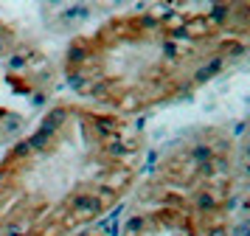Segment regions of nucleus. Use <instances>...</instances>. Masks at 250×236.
Wrapping results in <instances>:
<instances>
[{
    "label": "nucleus",
    "mask_w": 250,
    "mask_h": 236,
    "mask_svg": "<svg viewBox=\"0 0 250 236\" xmlns=\"http://www.w3.org/2000/svg\"><path fill=\"white\" fill-rule=\"evenodd\" d=\"M70 219L76 222V219H93V216H99L104 211V202L96 197V194H87V191H82V194H73L70 197Z\"/></svg>",
    "instance_id": "1"
},
{
    "label": "nucleus",
    "mask_w": 250,
    "mask_h": 236,
    "mask_svg": "<svg viewBox=\"0 0 250 236\" xmlns=\"http://www.w3.org/2000/svg\"><path fill=\"white\" fill-rule=\"evenodd\" d=\"M132 183V172L129 169H124V166H110V172L104 174V189H110V191H118L121 189H126Z\"/></svg>",
    "instance_id": "2"
},
{
    "label": "nucleus",
    "mask_w": 250,
    "mask_h": 236,
    "mask_svg": "<svg viewBox=\"0 0 250 236\" xmlns=\"http://www.w3.org/2000/svg\"><path fill=\"white\" fill-rule=\"evenodd\" d=\"M183 34H186V40H200V37H208V34H211V22L205 20V14H194V17H186Z\"/></svg>",
    "instance_id": "3"
},
{
    "label": "nucleus",
    "mask_w": 250,
    "mask_h": 236,
    "mask_svg": "<svg viewBox=\"0 0 250 236\" xmlns=\"http://www.w3.org/2000/svg\"><path fill=\"white\" fill-rule=\"evenodd\" d=\"M68 115H70V112H68V107H54V110H48V115L42 118V124H40V129H42L45 135H51V138H54V132L65 127V121H68Z\"/></svg>",
    "instance_id": "4"
},
{
    "label": "nucleus",
    "mask_w": 250,
    "mask_h": 236,
    "mask_svg": "<svg viewBox=\"0 0 250 236\" xmlns=\"http://www.w3.org/2000/svg\"><path fill=\"white\" fill-rule=\"evenodd\" d=\"M93 129H96V135H102L104 141H107V138H115L118 135L121 124H118L115 115H96L93 118Z\"/></svg>",
    "instance_id": "5"
},
{
    "label": "nucleus",
    "mask_w": 250,
    "mask_h": 236,
    "mask_svg": "<svg viewBox=\"0 0 250 236\" xmlns=\"http://www.w3.org/2000/svg\"><path fill=\"white\" fill-rule=\"evenodd\" d=\"M222 67H225V59H222V56H211L208 62H203V65L197 67L194 82H200V85H203V82H208V79H214L216 73L222 70Z\"/></svg>",
    "instance_id": "6"
},
{
    "label": "nucleus",
    "mask_w": 250,
    "mask_h": 236,
    "mask_svg": "<svg viewBox=\"0 0 250 236\" xmlns=\"http://www.w3.org/2000/svg\"><path fill=\"white\" fill-rule=\"evenodd\" d=\"M188 157H191V166L203 172V169L208 166V163H211V157H214V149H211L208 144H197V146H191Z\"/></svg>",
    "instance_id": "7"
},
{
    "label": "nucleus",
    "mask_w": 250,
    "mask_h": 236,
    "mask_svg": "<svg viewBox=\"0 0 250 236\" xmlns=\"http://www.w3.org/2000/svg\"><path fill=\"white\" fill-rule=\"evenodd\" d=\"M84 62H90V51H87V43L84 40H76V43L68 48V65L79 67Z\"/></svg>",
    "instance_id": "8"
},
{
    "label": "nucleus",
    "mask_w": 250,
    "mask_h": 236,
    "mask_svg": "<svg viewBox=\"0 0 250 236\" xmlns=\"http://www.w3.org/2000/svg\"><path fill=\"white\" fill-rule=\"evenodd\" d=\"M132 149H135V146L126 144V141H121V138H107V141H104V152H107V157H113V160L129 155Z\"/></svg>",
    "instance_id": "9"
},
{
    "label": "nucleus",
    "mask_w": 250,
    "mask_h": 236,
    "mask_svg": "<svg viewBox=\"0 0 250 236\" xmlns=\"http://www.w3.org/2000/svg\"><path fill=\"white\" fill-rule=\"evenodd\" d=\"M194 208L200 214H214L216 208H219V200H216L211 191H197V194H194Z\"/></svg>",
    "instance_id": "10"
},
{
    "label": "nucleus",
    "mask_w": 250,
    "mask_h": 236,
    "mask_svg": "<svg viewBox=\"0 0 250 236\" xmlns=\"http://www.w3.org/2000/svg\"><path fill=\"white\" fill-rule=\"evenodd\" d=\"M230 6H225V3H214L211 9H208V14H205V20L211 22V25H222V22H228V17H230Z\"/></svg>",
    "instance_id": "11"
},
{
    "label": "nucleus",
    "mask_w": 250,
    "mask_h": 236,
    "mask_svg": "<svg viewBox=\"0 0 250 236\" xmlns=\"http://www.w3.org/2000/svg\"><path fill=\"white\" fill-rule=\"evenodd\" d=\"M31 231L28 219H9V222L0 228V236H25Z\"/></svg>",
    "instance_id": "12"
},
{
    "label": "nucleus",
    "mask_w": 250,
    "mask_h": 236,
    "mask_svg": "<svg viewBox=\"0 0 250 236\" xmlns=\"http://www.w3.org/2000/svg\"><path fill=\"white\" fill-rule=\"evenodd\" d=\"M28 141V146H31V152H45L48 149V144H51V135H45L42 129H37L31 138H25Z\"/></svg>",
    "instance_id": "13"
},
{
    "label": "nucleus",
    "mask_w": 250,
    "mask_h": 236,
    "mask_svg": "<svg viewBox=\"0 0 250 236\" xmlns=\"http://www.w3.org/2000/svg\"><path fill=\"white\" fill-rule=\"evenodd\" d=\"M245 54V43H236V40H225V43L219 45V56L225 59V56H242Z\"/></svg>",
    "instance_id": "14"
},
{
    "label": "nucleus",
    "mask_w": 250,
    "mask_h": 236,
    "mask_svg": "<svg viewBox=\"0 0 250 236\" xmlns=\"http://www.w3.org/2000/svg\"><path fill=\"white\" fill-rule=\"evenodd\" d=\"M9 67H12L14 73L25 70V67H28V54H12V59H9Z\"/></svg>",
    "instance_id": "15"
},
{
    "label": "nucleus",
    "mask_w": 250,
    "mask_h": 236,
    "mask_svg": "<svg viewBox=\"0 0 250 236\" xmlns=\"http://www.w3.org/2000/svg\"><path fill=\"white\" fill-rule=\"evenodd\" d=\"M144 216H132V219H129V222H126V234L129 236H138L141 234V231H144Z\"/></svg>",
    "instance_id": "16"
},
{
    "label": "nucleus",
    "mask_w": 250,
    "mask_h": 236,
    "mask_svg": "<svg viewBox=\"0 0 250 236\" xmlns=\"http://www.w3.org/2000/svg\"><path fill=\"white\" fill-rule=\"evenodd\" d=\"M84 14H87L84 6H70V9L65 11V20H79V17H84Z\"/></svg>",
    "instance_id": "17"
},
{
    "label": "nucleus",
    "mask_w": 250,
    "mask_h": 236,
    "mask_svg": "<svg viewBox=\"0 0 250 236\" xmlns=\"http://www.w3.org/2000/svg\"><path fill=\"white\" fill-rule=\"evenodd\" d=\"M20 129V118L17 115H9V121H6V127H3V135H12Z\"/></svg>",
    "instance_id": "18"
},
{
    "label": "nucleus",
    "mask_w": 250,
    "mask_h": 236,
    "mask_svg": "<svg viewBox=\"0 0 250 236\" xmlns=\"http://www.w3.org/2000/svg\"><path fill=\"white\" fill-rule=\"evenodd\" d=\"M12 155H14V157H28V155H31V146H28V141H20V144L14 146Z\"/></svg>",
    "instance_id": "19"
},
{
    "label": "nucleus",
    "mask_w": 250,
    "mask_h": 236,
    "mask_svg": "<svg viewBox=\"0 0 250 236\" xmlns=\"http://www.w3.org/2000/svg\"><path fill=\"white\" fill-rule=\"evenodd\" d=\"M138 28H160V20L158 17H141L138 20Z\"/></svg>",
    "instance_id": "20"
},
{
    "label": "nucleus",
    "mask_w": 250,
    "mask_h": 236,
    "mask_svg": "<svg viewBox=\"0 0 250 236\" xmlns=\"http://www.w3.org/2000/svg\"><path fill=\"white\" fill-rule=\"evenodd\" d=\"M205 236H230V231L222 228V225H214V228H208V231H205Z\"/></svg>",
    "instance_id": "21"
},
{
    "label": "nucleus",
    "mask_w": 250,
    "mask_h": 236,
    "mask_svg": "<svg viewBox=\"0 0 250 236\" xmlns=\"http://www.w3.org/2000/svg\"><path fill=\"white\" fill-rule=\"evenodd\" d=\"M163 51H166V59H174V56H177V43H171L169 40V43L163 45Z\"/></svg>",
    "instance_id": "22"
},
{
    "label": "nucleus",
    "mask_w": 250,
    "mask_h": 236,
    "mask_svg": "<svg viewBox=\"0 0 250 236\" xmlns=\"http://www.w3.org/2000/svg\"><path fill=\"white\" fill-rule=\"evenodd\" d=\"M248 231H250L248 222H239V225H236V231H233V236H248Z\"/></svg>",
    "instance_id": "23"
},
{
    "label": "nucleus",
    "mask_w": 250,
    "mask_h": 236,
    "mask_svg": "<svg viewBox=\"0 0 250 236\" xmlns=\"http://www.w3.org/2000/svg\"><path fill=\"white\" fill-rule=\"evenodd\" d=\"M6 180H9V172L0 166V191H3V186H6Z\"/></svg>",
    "instance_id": "24"
},
{
    "label": "nucleus",
    "mask_w": 250,
    "mask_h": 236,
    "mask_svg": "<svg viewBox=\"0 0 250 236\" xmlns=\"http://www.w3.org/2000/svg\"><path fill=\"white\" fill-rule=\"evenodd\" d=\"M25 236H37V234H31V231H28V234H25Z\"/></svg>",
    "instance_id": "25"
},
{
    "label": "nucleus",
    "mask_w": 250,
    "mask_h": 236,
    "mask_svg": "<svg viewBox=\"0 0 250 236\" xmlns=\"http://www.w3.org/2000/svg\"><path fill=\"white\" fill-rule=\"evenodd\" d=\"M93 236H99V234H93Z\"/></svg>",
    "instance_id": "26"
}]
</instances>
